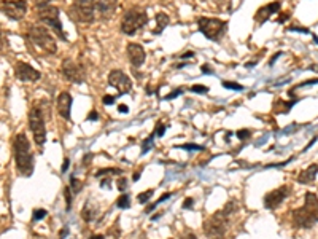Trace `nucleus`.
Wrapping results in <instances>:
<instances>
[{"mask_svg":"<svg viewBox=\"0 0 318 239\" xmlns=\"http://www.w3.org/2000/svg\"><path fill=\"white\" fill-rule=\"evenodd\" d=\"M121 175L123 174V171L121 169H118V167H108V169H101V171L99 172H96V177H104V175Z\"/></svg>","mask_w":318,"mask_h":239,"instance_id":"4be33fe9","label":"nucleus"},{"mask_svg":"<svg viewBox=\"0 0 318 239\" xmlns=\"http://www.w3.org/2000/svg\"><path fill=\"white\" fill-rule=\"evenodd\" d=\"M171 196H172L171 193H164V195H163L161 198H159V199H157V201H156V203H153L151 206H148V207L145 209V214H150V212H153V211H154V209H156V207H157L159 204H161V203H164V201H167V199H169V198H171Z\"/></svg>","mask_w":318,"mask_h":239,"instance_id":"b1692460","label":"nucleus"},{"mask_svg":"<svg viewBox=\"0 0 318 239\" xmlns=\"http://www.w3.org/2000/svg\"><path fill=\"white\" fill-rule=\"evenodd\" d=\"M86 119H88V122H97V119H99V113H97L96 108H93V110L88 113Z\"/></svg>","mask_w":318,"mask_h":239,"instance_id":"e433bc0d","label":"nucleus"},{"mask_svg":"<svg viewBox=\"0 0 318 239\" xmlns=\"http://www.w3.org/2000/svg\"><path fill=\"white\" fill-rule=\"evenodd\" d=\"M231 223V214L221 207L204 222V233L208 239H224Z\"/></svg>","mask_w":318,"mask_h":239,"instance_id":"20e7f679","label":"nucleus"},{"mask_svg":"<svg viewBox=\"0 0 318 239\" xmlns=\"http://www.w3.org/2000/svg\"><path fill=\"white\" fill-rule=\"evenodd\" d=\"M166 129H167V126L164 123H157L156 128H154V131H153L154 137H163L164 133H166Z\"/></svg>","mask_w":318,"mask_h":239,"instance_id":"473e14b6","label":"nucleus"},{"mask_svg":"<svg viewBox=\"0 0 318 239\" xmlns=\"http://www.w3.org/2000/svg\"><path fill=\"white\" fill-rule=\"evenodd\" d=\"M161 215H163L161 212H159V214H156V215H153V217H151V220H153V222L159 220V218H161Z\"/></svg>","mask_w":318,"mask_h":239,"instance_id":"5fc2aeb1","label":"nucleus"},{"mask_svg":"<svg viewBox=\"0 0 318 239\" xmlns=\"http://www.w3.org/2000/svg\"><path fill=\"white\" fill-rule=\"evenodd\" d=\"M197 29L205 38L212 40V42H220L227 31V21L218 18L201 16L197 18Z\"/></svg>","mask_w":318,"mask_h":239,"instance_id":"0eeeda50","label":"nucleus"},{"mask_svg":"<svg viewBox=\"0 0 318 239\" xmlns=\"http://www.w3.org/2000/svg\"><path fill=\"white\" fill-rule=\"evenodd\" d=\"M64 196H65V211L68 212L72 207V203H73V192L70 190V185L64 188Z\"/></svg>","mask_w":318,"mask_h":239,"instance_id":"5701e85b","label":"nucleus"},{"mask_svg":"<svg viewBox=\"0 0 318 239\" xmlns=\"http://www.w3.org/2000/svg\"><path fill=\"white\" fill-rule=\"evenodd\" d=\"M61 72L62 75L68 80L70 83L80 85V83H85L86 82V71L83 64L76 63L75 59L70 57H65L62 64H61Z\"/></svg>","mask_w":318,"mask_h":239,"instance_id":"9d476101","label":"nucleus"},{"mask_svg":"<svg viewBox=\"0 0 318 239\" xmlns=\"http://www.w3.org/2000/svg\"><path fill=\"white\" fill-rule=\"evenodd\" d=\"M221 85H223V88H226V89H234V91H242V89H244L242 85L234 83V82H223Z\"/></svg>","mask_w":318,"mask_h":239,"instance_id":"2f4dec72","label":"nucleus"},{"mask_svg":"<svg viewBox=\"0 0 318 239\" xmlns=\"http://www.w3.org/2000/svg\"><path fill=\"white\" fill-rule=\"evenodd\" d=\"M102 102H104L105 105H112V104L115 102V96H104V97H102Z\"/></svg>","mask_w":318,"mask_h":239,"instance_id":"ea45409f","label":"nucleus"},{"mask_svg":"<svg viewBox=\"0 0 318 239\" xmlns=\"http://www.w3.org/2000/svg\"><path fill=\"white\" fill-rule=\"evenodd\" d=\"M154 195V190H146V192H142L140 195H138V198H137V201L140 203V204H145V203H148L151 199V196Z\"/></svg>","mask_w":318,"mask_h":239,"instance_id":"bb28decb","label":"nucleus"},{"mask_svg":"<svg viewBox=\"0 0 318 239\" xmlns=\"http://www.w3.org/2000/svg\"><path fill=\"white\" fill-rule=\"evenodd\" d=\"M68 16H70L75 23L82 24H91L96 19V12L93 0H73L68 10Z\"/></svg>","mask_w":318,"mask_h":239,"instance_id":"1a4fd4ad","label":"nucleus"},{"mask_svg":"<svg viewBox=\"0 0 318 239\" xmlns=\"http://www.w3.org/2000/svg\"><path fill=\"white\" fill-rule=\"evenodd\" d=\"M148 24V12L142 7H132L129 8L123 16L121 21V32L126 35H134L140 29Z\"/></svg>","mask_w":318,"mask_h":239,"instance_id":"39448f33","label":"nucleus"},{"mask_svg":"<svg viewBox=\"0 0 318 239\" xmlns=\"http://www.w3.org/2000/svg\"><path fill=\"white\" fill-rule=\"evenodd\" d=\"M101 187L102 188H110V178H104V181H102V184H101Z\"/></svg>","mask_w":318,"mask_h":239,"instance_id":"3c124183","label":"nucleus"},{"mask_svg":"<svg viewBox=\"0 0 318 239\" xmlns=\"http://www.w3.org/2000/svg\"><path fill=\"white\" fill-rule=\"evenodd\" d=\"M24 37L29 51L37 56H54L57 53L56 38L43 26H31Z\"/></svg>","mask_w":318,"mask_h":239,"instance_id":"f257e3e1","label":"nucleus"},{"mask_svg":"<svg viewBox=\"0 0 318 239\" xmlns=\"http://www.w3.org/2000/svg\"><path fill=\"white\" fill-rule=\"evenodd\" d=\"M183 91H185L183 88H177V89H174V91H172L171 94H167L164 99H166V101H171V99H175V97H178V96H180Z\"/></svg>","mask_w":318,"mask_h":239,"instance_id":"c9c22d12","label":"nucleus"},{"mask_svg":"<svg viewBox=\"0 0 318 239\" xmlns=\"http://www.w3.org/2000/svg\"><path fill=\"white\" fill-rule=\"evenodd\" d=\"M194 206V199L193 198H186L183 201V209H193Z\"/></svg>","mask_w":318,"mask_h":239,"instance_id":"58836bf2","label":"nucleus"},{"mask_svg":"<svg viewBox=\"0 0 318 239\" xmlns=\"http://www.w3.org/2000/svg\"><path fill=\"white\" fill-rule=\"evenodd\" d=\"M190 89L193 93H197V94H207L208 93V88L204 86V85H193Z\"/></svg>","mask_w":318,"mask_h":239,"instance_id":"72a5a7b5","label":"nucleus"},{"mask_svg":"<svg viewBox=\"0 0 318 239\" xmlns=\"http://www.w3.org/2000/svg\"><path fill=\"white\" fill-rule=\"evenodd\" d=\"M91 158H93V155H91V153H88V155L83 158V161H82V163H83L85 166H86V164H89V163H91Z\"/></svg>","mask_w":318,"mask_h":239,"instance_id":"49530a36","label":"nucleus"},{"mask_svg":"<svg viewBox=\"0 0 318 239\" xmlns=\"http://www.w3.org/2000/svg\"><path fill=\"white\" fill-rule=\"evenodd\" d=\"M35 10H37V16L40 21H42L45 26L51 27L61 40H67V35L64 32V27L61 23V12H59V8L56 5L46 4L42 7H37Z\"/></svg>","mask_w":318,"mask_h":239,"instance_id":"423d86ee","label":"nucleus"},{"mask_svg":"<svg viewBox=\"0 0 318 239\" xmlns=\"http://www.w3.org/2000/svg\"><path fill=\"white\" fill-rule=\"evenodd\" d=\"M29 119V128H31L34 141L38 147H43L46 142V123H45V115H43V108L38 107L37 104L31 107L27 115Z\"/></svg>","mask_w":318,"mask_h":239,"instance_id":"6e6552de","label":"nucleus"},{"mask_svg":"<svg viewBox=\"0 0 318 239\" xmlns=\"http://www.w3.org/2000/svg\"><path fill=\"white\" fill-rule=\"evenodd\" d=\"M70 190L73 192V195L80 193V192L83 190V182H82V181H78L76 177H72V178H70Z\"/></svg>","mask_w":318,"mask_h":239,"instance_id":"a878e982","label":"nucleus"},{"mask_svg":"<svg viewBox=\"0 0 318 239\" xmlns=\"http://www.w3.org/2000/svg\"><path fill=\"white\" fill-rule=\"evenodd\" d=\"M126 53L129 57V63L132 64V67L138 69L140 66H143L145 59H146V53H145V48L140 43H129L126 48Z\"/></svg>","mask_w":318,"mask_h":239,"instance_id":"dca6fc26","label":"nucleus"},{"mask_svg":"<svg viewBox=\"0 0 318 239\" xmlns=\"http://www.w3.org/2000/svg\"><path fill=\"white\" fill-rule=\"evenodd\" d=\"M291 222L299 230H309L318 223V198L315 193H305L302 207H297L291 212Z\"/></svg>","mask_w":318,"mask_h":239,"instance_id":"7ed1b4c3","label":"nucleus"},{"mask_svg":"<svg viewBox=\"0 0 318 239\" xmlns=\"http://www.w3.org/2000/svg\"><path fill=\"white\" fill-rule=\"evenodd\" d=\"M118 112H119V113H127V112H129V108H127L126 104H119V105H118Z\"/></svg>","mask_w":318,"mask_h":239,"instance_id":"c03bdc74","label":"nucleus"},{"mask_svg":"<svg viewBox=\"0 0 318 239\" xmlns=\"http://www.w3.org/2000/svg\"><path fill=\"white\" fill-rule=\"evenodd\" d=\"M178 148H183V150H188V152H201L204 150L202 145H197V144H183V145H177Z\"/></svg>","mask_w":318,"mask_h":239,"instance_id":"cd10ccee","label":"nucleus"},{"mask_svg":"<svg viewBox=\"0 0 318 239\" xmlns=\"http://www.w3.org/2000/svg\"><path fill=\"white\" fill-rule=\"evenodd\" d=\"M108 85L113 86L119 94H127L132 89V82L123 71L119 69H113V71L108 74Z\"/></svg>","mask_w":318,"mask_h":239,"instance_id":"ddd939ff","label":"nucleus"},{"mask_svg":"<svg viewBox=\"0 0 318 239\" xmlns=\"http://www.w3.org/2000/svg\"><path fill=\"white\" fill-rule=\"evenodd\" d=\"M138 178H140V172H137V174H134V175H132V181H134V182H137Z\"/></svg>","mask_w":318,"mask_h":239,"instance_id":"6e6d98bb","label":"nucleus"},{"mask_svg":"<svg viewBox=\"0 0 318 239\" xmlns=\"http://www.w3.org/2000/svg\"><path fill=\"white\" fill-rule=\"evenodd\" d=\"M288 31H296V32H304V34H309V31H307V29H304V27H290V29H288Z\"/></svg>","mask_w":318,"mask_h":239,"instance_id":"a18cd8bd","label":"nucleus"},{"mask_svg":"<svg viewBox=\"0 0 318 239\" xmlns=\"http://www.w3.org/2000/svg\"><path fill=\"white\" fill-rule=\"evenodd\" d=\"M97 215H99V209H97V206H94L91 201H88V203L85 204V207H83V211H82V218H83V220H85L86 223H91V222L96 220Z\"/></svg>","mask_w":318,"mask_h":239,"instance_id":"aec40b11","label":"nucleus"},{"mask_svg":"<svg viewBox=\"0 0 318 239\" xmlns=\"http://www.w3.org/2000/svg\"><path fill=\"white\" fill-rule=\"evenodd\" d=\"M127 178L126 177H119L118 178V190L119 192H126L127 190Z\"/></svg>","mask_w":318,"mask_h":239,"instance_id":"f704fd0d","label":"nucleus"},{"mask_svg":"<svg viewBox=\"0 0 318 239\" xmlns=\"http://www.w3.org/2000/svg\"><path fill=\"white\" fill-rule=\"evenodd\" d=\"M13 153L16 172L21 177H31L34 174V153L31 152V142L24 133L15 136L13 141Z\"/></svg>","mask_w":318,"mask_h":239,"instance_id":"f03ea898","label":"nucleus"},{"mask_svg":"<svg viewBox=\"0 0 318 239\" xmlns=\"http://www.w3.org/2000/svg\"><path fill=\"white\" fill-rule=\"evenodd\" d=\"M290 193H291V188L288 185H282V187L275 188V190L266 193V196L263 199V204L267 211H274V209H277L288 196H290Z\"/></svg>","mask_w":318,"mask_h":239,"instance_id":"f8f14e48","label":"nucleus"},{"mask_svg":"<svg viewBox=\"0 0 318 239\" xmlns=\"http://www.w3.org/2000/svg\"><path fill=\"white\" fill-rule=\"evenodd\" d=\"M72 102H73V99H72L70 93L64 91L57 96V101H56L57 113L64 119H67V122H70V118H72Z\"/></svg>","mask_w":318,"mask_h":239,"instance_id":"f3484780","label":"nucleus"},{"mask_svg":"<svg viewBox=\"0 0 318 239\" xmlns=\"http://www.w3.org/2000/svg\"><path fill=\"white\" fill-rule=\"evenodd\" d=\"M316 174H318V164H310L309 167L301 171V174L297 175V182L302 185H309L316 178Z\"/></svg>","mask_w":318,"mask_h":239,"instance_id":"6ab92c4d","label":"nucleus"},{"mask_svg":"<svg viewBox=\"0 0 318 239\" xmlns=\"http://www.w3.org/2000/svg\"><path fill=\"white\" fill-rule=\"evenodd\" d=\"M59 234H61V236H59V239H64V237L68 234V228H67V226H64L62 230H61V233H59Z\"/></svg>","mask_w":318,"mask_h":239,"instance_id":"09e8293b","label":"nucleus"},{"mask_svg":"<svg viewBox=\"0 0 318 239\" xmlns=\"http://www.w3.org/2000/svg\"><path fill=\"white\" fill-rule=\"evenodd\" d=\"M202 74H215V71H213V67L212 66H208V64H204L202 66Z\"/></svg>","mask_w":318,"mask_h":239,"instance_id":"a19ab883","label":"nucleus"},{"mask_svg":"<svg viewBox=\"0 0 318 239\" xmlns=\"http://www.w3.org/2000/svg\"><path fill=\"white\" fill-rule=\"evenodd\" d=\"M182 239H197V237H196V234H194V233L186 231V233H183V234H182Z\"/></svg>","mask_w":318,"mask_h":239,"instance_id":"37998d69","label":"nucleus"},{"mask_svg":"<svg viewBox=\"0 0 318 239\" xmlns=\"http://www.w3.org/2000/svg\"><path fill=\"white\" fill-rule=\"evenodd\" d=\"M280 7H282V4L277 0V2L266 4V5H263L261 8H258V12H256V15H255V23H256L258 26H263L266 21H269V18H271L274 13H277L278 10H280Z\"/></svg>","mask_w":318,"mask_h":239,"instance_id":"a211bd4d","label":"nucleus"},{"mask_svg":"<svg viewBox=\"0 0 318 239\" xmlns=\"http://www.w3.org/2000/svg\"><path fill=\"white\" fill-rule=\"evenodd\" d=\"M89 239H105V236L104 234H93Z\"/></svg>","mask_w":318,"mask_h":239,"instance_id":"864d4df0","label":"nucleus"},{"mask_svg":"<svg viewBox=\"0 0 318 239\" xmlns=\"http://www.w3.org/2000/svg\"><path fill=\"white\" fill-rule=\"evenodd\" d=\"M315 142H316V137H313V139H312V141L309 142V145H307V147L304 148V152H305V150H309V148H310V147H312V145H313Z\"/></svg>","mask_w":318,"mask_h":239,"instance_id":"603ef678","label":"nucleus"},{"mask_svg":"<svg viewBox=\"0 0 318 239\" xmlns=\"http://www.w3.org/2000/svg\"><path fill=\"white\" fill-rule=\"evenodd\" d=\"M46 215H48V212L45 211V209H35V211L32 212V220L38 222V220H42V218H45Z\"/></svg>","mask_w":318,"mask_h":239,"instance_id":"7c9ffc66","label":"nucleus"},{"mask_svg":"<svg viewBox=\"0 0 318 239\" xmlns=\"http://www.w3.org/2000/svg\"><path fill=\"white\" fill-rule=\"evenodd\" d=\"M288 16H290V15H282V18L278 19V23H285V19H288Z\"/></svg>","mask_w":318,"mask_h":239,"instance_id":"4d7b16f0","label":"nucleus"},{"mask_svg":"<svg viewBox=\"0 0 318 239\" xmlns=\"http://www.w3.org/2000/svg\"><path fill=\"white\" fill-rule=\"evenodd\" d=\"M34 2H35V8H37V7H42V5L49 4V0H34Z\"/></svg>","mask_w":318,"mask_h":239,"instance_id":"de8ad7c7","label":"nucleus"},{"mask_svg":"<svg viewBox=\"0 0 318 239\" xmlns=\"http://www.w3.org/2000/svg\"><path fill=\"white\" fill-rule=\"evenodd\" d=\"M0 12L13 21H21L27 13V0H0Z\"/></svg>","mask_w":318,"mask_h":239,"instance_id":"9b49d317","label":"nucleus"},{"mask_svg":"<svg viewBox=\"0 0 318 239\" xmlns=\"http://www.w3.org/2000/svg\"><path fill=\"white\" fill-rule=\"evenodd\" d=\"M5 43H7V38H5V34L2 31V26H0V51L5 48Z\"/></svg>","mask_w":318,"mask_h":239,"instance_id":"4c0bfd02","label":"nucleus"},{"mask_svg":"<svg viewBox=\"0 0 318 239\" xmlns=\"http://www.w3.org/2000/svg\"><path fill=\"white\" fill-rule=\"evenodd\" d=\"M116 206L119 209H129V207H131V196H129V195H121L118 198Z\"/></svg>","mask_w":318,"mask_h":239,"instance_id":"393cba45","label":"nucleus"},{"mask_svg":"<svg viewBox=\"0 0 318 239\" xmlns=\"http://www.w3.org/2000/svg\"><path fill=\"white\" fill-rule=\"evenodd\" d=\"M93 5L96 16L102 19V21H107V19H110L115 15L118 0H93Z\"/></svg>","mask_w":318,"mask_h":239,"instance_id":"2eb2a0df","label":"nucleus"},{"mask_svg":"<svg viewBox=\"0 0 318 239\" xmlns=\"http://www.w3.org/2000/svg\"><path fill=\"white\" fill-rule=\"evenodd\" d=\"M153 139H154V134H151L148 139H145L143 144H142V155H145L148 150H151V147H153Z\"/></svg>","mask_w":318,"mask_h":239,"instance_id":"c756f323","label":"nucleus"},{"mask_svg":"<svg viewBox=\"0 0 318 239\" xmlns=\"http://www.w3.org/2000/svg\"><path fill=\"white\" fill-rule=\"evenodd\" d=\"M169 23H171V18H169L166 13H157L156 15V27L153 29V34L154 35L163 34V31L169 26Z\"/></svg>","mask_w":318,"mask_h":239,"instance_id":"412c9836","label":"nucleus"},{"mask_svg":"<svg viewBox=\"0 0 318 239\" xmlns=\"http://www.w3.org/2000/svg\"><path fill=\"white\" fill-rule=\"evenodd\" d=\"M169 239H172V237H169Z\"/></svg>","mask_w":318,"mask_h":239,"instance_id":"13d9d810","label":"nucleus"},{"mask_svg":"<svg viewBox=\"0 0 318 239\" xmlns=\"http://www.w3.org/2000/svg\"><path fill=\"white\" fill-rule=\"evenodd\" d=\"M235 137L238 139V141H247V139L252 137V131L250 129H238V131L235 133Z\"/></svg>","mask_w":318,"mask_h":239,"instance_id":"c85d7f7f","label":"nucleus"},{"mask_svg":"<svg viewBox=\"0 0 318 239\" xmlns=\"http://www.w3.org/2000/svg\"><path fill=\"white\" fill-rule=\"evenodd\" d=\"M68 166H70V158H65V159H64V164H62V169H61V172H62V174L67 172Z\"/></svg>","mask_w":318,"mask_h":239,"instance_id":"79ce46f5","label":"nucleus"},{"mask_svg":"<svg viewBox=\"0 0 318 239\" xmlns=\"http://www.w3.org/2000/svg\"><path fill=\"white\" fill-rule=\"evenodd\" d=\"M193 56H194V53H193V51H186V53H183L180 57H182V59H191Z\"/></svg>","mask_w":318,"mask_h":239,"instance_id":"8fccbe9b","label":"nucleus"},{"mask_svg":"<svg viewBox=\"0 0 318 239\" xmlns=\"http://www.w3.org/2000/svg\"><path fill=\"white\" fill-rule=\"evenodd\" d=\"M15 77L23 83H35L42 78V74H40L35 67H32L31 64H27L24 61H19L15 64Z\"/></svg>","mask_w":318,"mask_h":239,"instance_id":"4468645a","label":"nucleus"}]
</instances>
